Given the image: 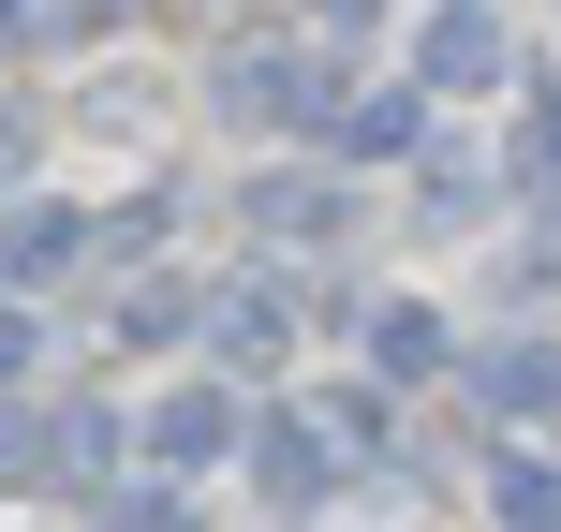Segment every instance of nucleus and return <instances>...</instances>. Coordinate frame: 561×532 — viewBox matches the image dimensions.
I'll return each mask as SVG.
<instances>
[{"instance_id":"nucleus-1","label":"nucleus","mask_w":561,"mask_h":532,"mask_svg":"<svg viewBox=\"0 0 561 532\" xmlns=\"http://www.w3.org/2000/svg\"><path fill=\"white\" fill-rule=\"evenodd\" d=\"M252 444V415H237V385H163V415H148V459H163V474H207V459H237Z\"/></svg>"},{"instance_id":"nucleus-2","label":"nucleus","mask_w":561,"mask_h":532,"mask_svg":"<svg viewBox=\"0 0 561 532\" xmlns=\"http://www.w3.org/2000/svg\"><path fill=\"white\" fill-rule=\"evenodd\" d=\"M75 252H89L75 207H15V223H0V281H45V267H75Z\"/></svg>"},{"instance_id":"nucleus-3","label":"nucleus","mask_w":561,"mask_h":532,"mask_svg":"<svg viewBox=\"0 0 561 532\" xmlns=\"http://www.w3.org/2000/svg\"><path fill=\"white\" fill-rule=\"evenodd\" d=\"M163 118V75H104V89H75V134H148Z\"/></svg>"},{"instance_id":"nucleus-4","label":"nucleus","mask_w":561,"mask_h":532,"mask_svg":"<svg viewBox=\"0 0 561 532\" xmlns=\"http://www.w3.org/2000/svg\"><path fill=\"white\" fill-rule=\"evenodd\" d=\"M104 532H207V518L178 503V488H134V503H104Z\"/></svg>"},{"instance_id":"nucleus-5","label":"nucleus","mask_w":561,"mask_h":532,"mask_svg":"<svg viewBox=\"0 0 561 532\" xmlns=\"http://www.w3.org/2000/svg\"><path fill=\"white\" fill-rule=\"evenodd\" d=\"M30 355H45V326H30V310H0V415H15V385H30Z\"/></svg>"},{"instance_id":"nucleus-6","label":"nucleus","mask_w":561,"mask_h":532,"mask_svg":"<svg viewBox=\"0 0 561 532\" xmlns=\"http://www.w3.org/2000/svg\"><path fill=\"white\" fill-rule=\"evenodd\" d=\"M310 15H325V30H369V15H385V0H310Z\"/></svg>"}]
</instances>
